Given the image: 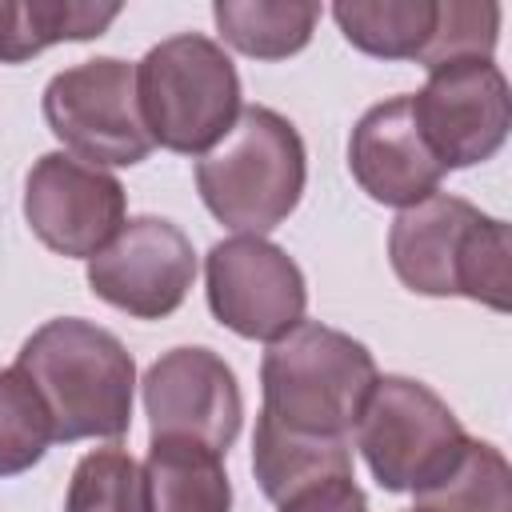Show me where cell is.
Here are the masks:
<instances>
[{"label": "cell", "instance_id": "obj_21", "mask_svg": "<svg viewBox=\"0 0 512 512\" xmlns=\"http://www.w3.org/2000/svg\"><path fill=\"white\" fill-rule=\"evenodd\" d=\"M52 440V416L32 380L16 364L0 368V476H20L40 464Z\"/></svg>", "mask_w": 512, "mask_h": 512}, {"label": "cell", "instance_id": "obj_7", "mask_svg": "<svg viewBox=\"0 0 512 512\" xmlns=\"http://www.w3.org/2000/svg\"><path fill=\"white\" fill-rule=\"evenodd\" d=\"M40 108L48 132L96 168H132L156 148L136 100V64L120 56H96L56 72Z\"/></svg>", "mask_w": 512, "mask_h": 512}, {"label": "cell", "instance_id": "obj_9", "mask_svg": "<svg viewBox=\"0 0 512 512\" xmlns=\"http://www.w3.org/2000/svg\"><path fill=\"white\" fill-rule=\"evenodd\" d=\"M412 116L440 168H472L492 160L512 128L508 80L492 60H448L428 68L412 92Z\"/></svg>", "mask_w": 512, "mask_h": 512}, {"label": "cell", "instance_id": "obj_12", "mask_svg": "<svg viewBox=\"0 0 512 512\" xmlns=\"http://www.w3.org/2000/svg\"><path fill=\"white\" fill-rule=\"evenodd\" d=\"M144 412L152 440H196L212 452H228L240 436L244 396L236 372L212 348H172L144 372Z\"/></svg>", "mask_w": 512, "mask_h": 512}, {"label": "cell", "instance_id": "obj_17", "mask_svg": "<svg viewBox=\"0 0 512 512\" xmlns=\"http://www.w3.org/2000/svg\"><path fill=\"white\" fill-rule=\"evenodd\" d=\"M212 20L236 52L252 60H288L296 56L320 20V4L308 0H216Z\"/></svg>", "mask_w": 512, "mask_h": 512}, {"label": "cell", "instance_id": "obj_4", "mask_svg": "<svg viewBox=\"0 0 512 512\" xmlns=\"http://www.w3.org/2000/svg\"><path fill=\"white\" fill-rule=\"evenodd\" d=\"M372 352L340 328L300 320L260 360L264 416L308 436H344L376 384Z\"/></svg>", "mask_w": 512, "mask_h": 512}, {"label": "cell", "instance_id": "obj_13", "mask_svg": "<svg viewBox=\"0 0 512 512\" xmlns=\"http://www.w3.org/2000/svg\"><path fill=\"white\" fill-rule=\"evenodd\" d=\"M348 168L376 204L412 208L440 192L444 168L416 128L412 92L380 100L356 120L348 140Z\"/></svg>", "mask_w": 512, "mask_h": 512}, {"label": "cell", "instance_id": "obj_3", "mask_svg": "<svg viewBox=\"0 0 512 512\" xmlns=\"http://www.w3.org/2000/svg\"><path fill=\"white\" fill-rule=\"evenodd\" d=\"M308 180L296 124L264 104L240 108L232 128L196 160L204 208L236 236H264L284 224Z\"/></svg>", "mask_w": 512, "mask_h": 512}, {"label": "cell", "instance_id": "obj_20", "mask_svg": "<svg viewBox=\"0 0 512 512\" xmlns=\"http://www.w3.org/2000/svg\"><path fill=\"white\" fill-rule=\"evenodd\" d=\"M64 512H148L144 468L128 448H92L76 460Z\"/></svg>", "mask_w": 512, "mask_h": 512}, {"label": "cell", "instance_id": "obj_24", "mask_svg": "<svg viewBox=\"0 0 512 512\" xmlns=\"http://www.w3.org/2000/svg\"><path fill=\"white\" fill-rule=\"evenodd\" d=\"M412 512H424V508H412Z\"/></svg>", "mask_w": 512, "mask_h": 512}, {"label": "cell", "instance_id": "obj_16", "mask_svg": "<svg viewBox=\"0 0 512 512\" xmlns=\"http://www.w3.org/2000/svg\"><path fill=\"white\" fill-rule=\"evenodd\" d=\"M120 4L92 0H0V64H24L60 40L104 36Z\"/></svg>", "mask_w": 512, "mask_h": 512}, {"label": "cell", "instance_id": "obj_2", "mask_svg": "<svg viewBox=\"0 0 512 512\" xmlns=\"http://www.w3.org/2000/svg\"><path fill=\"white\" fill-rule=\"evenodd\" d=\"M388 260L404 288L420 296H468L496 312L512 308V236L508 224L476 204L436 192L388 228Z\"/></svg>", "mask_w": 512, "mask_h": 512}, {"label": "cell", "instance_id": "obj_1", "mask_svg": "<svg viewBox=\"0 0 512 512\" xmlns=\"http://www.w3.org/2000/svg\"><path fill=\"white\" fill-rule=\"evenodd\" d=\"M16 368L40 392L56 440H120L128 432L136 360L116 332L80 316H56L20 344Z\"/></svg>", "mask_w": 512, "mask_h": 512}, {"label": "cell", "instance_id": "obj_11", "mask_svg": "<svg viewBox=\"0 0 512 512\" xmlns=\"http://www.w3.org/2000/svg\"><path fill=\"white\" fill-rule=\"evenodd\" d=\"M196 280L192 240L164 216H132L120 232L88 260V288L136 316L164 320L172 316Z\"/></svg>", "mask_w": 512, "mask_h": 512}, {"label": "cell", "instance_id": "obj_19", "mask_svg": "<svg viewBox=\"0 0 512 512\" xmlns=\"http://www.w3.org/2000/svg\"><path fill=\"white\" fill-rule=\"evenodd\" d=\"M412 496L424 512H512V468L496 444L468 440L460 460Z\"/></svg>", "mask_w": 512, "mask_h": 512}, {"label": "cell", "instance_id": "obj_14", "mask_svg": "<svg viewBox=\"0 0 512 512\" xmlns=\"http://www.w3.org/2000/svg\"><path fill=\"white\" fill-rule=\"evenodd\" d=\"M252 472L260 492L272 504H284L312 484L352 476V448L344 436L292 432L260 412L256 436H252Z\"/></svg>", "mask_w": 512, "mask_h": 512}, {"label": "cell", "instance_id": "obj_15", "mask_svg": "<svg viewBox=\"0 0 512 512\" xmlns=\"http://www.w3.org/2000/svg\"><path fill=\"white\" fill-rule=\"evenodd\" d=\"M148 512H232V484L220 452L196 440H152L144 460Z\"/></svg>", "mask_w": 512, "mask_h": 512}, {"label": "cell", "instance_id": "obj_22", "mask_svg": "<svg viewBox=\"0 0 512 512\" xmlns=\"http://www.w3.org/2000/svg\"><path fill=\"white\" fill-rule=\"evenodd\" d=\"M496 36H500V4H492V0L436 4V24H432V36L416 64L436 68L448 60H492Z\"/></svg>", "mask_w": 512, "mask_h": 512}, {"label": "cell", "instance_id": "obj_18", "mask_svg": "<svg viewBox=\"0 0 512 512\" xmlns=\"http://www.w3.org/2000/svg\"><path fill=\"white\" fill-rule=\"evenodd\" d=\"M332 16L352 48L376 60H420L436 4L432 0H340Z\"/></svg>", "mask_w": 512, "mask_h": 512}, {"label": "cell", "instance_id": "obj_6", "mask_svg": "<svg viewBox=\"0 0 512 512\" xmlns=\"http://www.w3.org/2000/svg\"><path fill=\"white\" fill-rule=\"evenodd\" d=\"M352 436L384 492H420L436 484L472 440L456 412L412 376H376Z\"/></svg>", "mask_w": 512, "mask_h": 512}, {"label": "cell", "instance_id": "obj_8", "mask_svg": "<svg viewBox=\"0 0 512 512\" xmlns=\"http://www.w3.org/2000/svg\"><path fill=\"white\" fill-rule=\"evenodd\" d=\"M212 316L244 340H280L304 320L308 284L300 264L264 236L216 240L204 256Z\"/></svg>", "mask_w": 512, "mask_h": 512}, {"label": "cell", "instance_id": "obj_10", "mask_svg": "<svg viewBox=\"0 0 512 512\" xmlns=\"http://www.w3.org/2000/svg\"><path fill=\"white\" fill-rule=\"evenodd\" d=\"M124 184L72 152H44L24 176V220L44 248L92 260L124 224Z\"/></svg>", "mask_w": 512, "mask_h": 512}, {"label": "cell", "instance_id": "obj_23", "mask_svg": "<svg viewBox=\"0 0 512 512\" xmlns=\"http://www.w3.org/2000/svg\"><path fill=\"white\" fill-rule=\"evenodd\" d=\"M280 512H368V500L352 476H336L296 492L292 500L280 504Z\"/></svg>", "mask_w": 512, "mask_h": 512}, {"label": "cell", "instance_id": "obj_5", "mask_svg": "<svg viewBox=\"0 0 512 512\" xmlns=\"http://www.w3.org/2000/svg\"><path fill=\"white\" fill-rule=\"evenodd\" d=\"M136 100L152 144L204 156L240 116V76L232 56L200 32H180L136 64Z\"/></svg>", "mask_w": 512, "mask_h": 512}]
</instances>
